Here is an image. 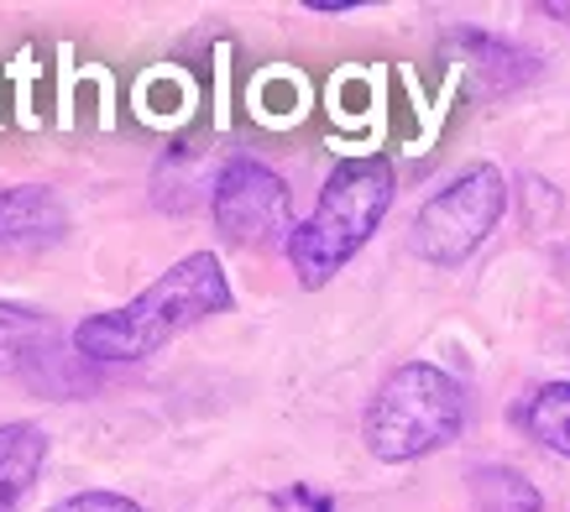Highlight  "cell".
<instances>
[{"mask_svg": "<svg viewBox=\"0 0 570 512\" xmlns=\"http://www.w3.org/2000/svg\"><path fill=\"white\" fill-rule=\"evenodd\" d=\"M52 512H147L141 502H131V496H121V492H73V496H63Z\"/></svg>", "mask_w": 570, "mask_h": 512, "instance_id": "11", "label": "cell"}, {"mask_svg": "<svg viewBox=\"0 0 570 512\" xmlns=\"http://www.w3.org/2000/svg\"><path fill=\"white\" fill-rule=\"evenodd\" d=\"M508 209V184L492 163H476L461 178H450L434 199H424L414 220V252L434 267H461Z\"/></svg>", "mask_w": 570, "mask_h": 512, "instance_id": "4", "label": "cell"}, {"mask_svg": "<svg viewBox=\"0 0 570 512\" xmlns=\"http://www.w3.org/2000/svg\"><path fill=\"white\" fill-rule=\"evenodd\" d=\"M466 424V393L445 366L430 361H409L397 366L377 387V397L366 403V450L377 461H419L440 444H450Z\"/></svg>", "mask_w": 570, "mask_h": 512, "instance_id": "3", "label": "cell"}, {"mask_svg": "<svg viewBox=\"0 0 570 512\" xmlns=\"http://www.w3.org/2000/svg\"><path fill=\"white\" fill-rule=\"evenodd\" d=\"M48 465V429L32 419L0 424V512H21Z\"/></svg>", "mask_w": 570, "mask_h": 512, "instance_id": "8", "label": "cell"}, {"mask_svg": "<svg viewBox=\"0 0 570 512\" xmlns=\"http://www.w3.org/2000/svg\"><path fill=\"white\" fill-rule=\"evenodd\" d=\"M58 372H69V356H63V335L52 325V314L0 298V376H27L48 387Z\"/></svg>", "mask_w": 570, "mask_h": 512, "instance_id": "6", "label": "cell"}, {"mask_svg": "<svg viewBox=\"0 0 570 512\" xmlns=\"http://www.w3.org/2000/svg\"><path fill=\"white\" fill-rule=\"evenodd\" d=\"M471 502H476V512H539L544 508L534 481H523L508 465H476L471 471Z\"/></svg>", "mask_w": 570, "mask_h": 512, "instance_id": "10", "label": "cell"}, {"mask_svg": "<svg viewBox=\"0 0 570 512\" xmlns=\"http://www.w3.org/2000/svg\"><path fill=\"white\" fill-rule=\"evenodd\" d=\"M63 236H69V209L52 188H0V252H48Z\"/></svg>", "mask_w": 570, "mask_h": 512, "instance_id": "7", "label": "cell"}, {"mask_svg": "<svg viewBox=\"0 0 570 512\" xmlns=\"http://www.w3.org/2000/svg\"><path fill=\"white\" fill-rule=\"evenodd\" d=\"M288 512H335L330 508V496H320V492H309V486H288V492L277 496Z\"/></svg>", "mask_w": 570, "mask_h": 512, "instance_id": "12", "label": "cell"}, {"mask_svg": "<svg viewBox=\"0 0 570 512\" xmlns=\"http://www.w3.org/2000/svg\"><path fill=\"white\" fill-rule=\"evenodd\" d=\"M539 11H550V17H570V6H539Z\"/></svg>", "mask_w": 570, "mask_h": 512, "instance_id": "13", "label": "cell"}, {"mask_svg": "<svg viewBox=\"0 0 570 512\" xmlns=\"http://www.w3.org/2000/svg\"><path fill=\"white\" fill-rule=\"evenodd\" d=\"M393 168L382 157H351V163L330 173L314 215L298 220L294 236H288V262H294L298 283L325 288L330 277L372 240L382 215L393 209Z\"/></svg>", "mask_w": 570, "mask_h": 512, "instance_id": "2", "label": "cell"}, {"mask_svg": "<svg viewBox=\"0 0 570 512\" xmlns=\"http://www.w3.org/2000/svg\"><path fill=\"white\" fill-rule=\"evenodd\" d=\"M230 304L236 298H230L220 256L189 252L184 262H174L168 273L157 277L141 298H131L121 308H105V314H89L69 341L79 361H105V366L141 361V356H153V351H163L174 335L225 314Z\"/></svg>", "mask_w": 570, "mask_h": 512, "instance_id": "1", "label": "cell"}, {"mask_svg": "<svg viewBox=\"0 0 570 512\" xmlns=\"http://www.w3.org/2000/svg\"><path fill=\"white\" fill-rule=\"evenodd\" d=\"M519 424L529 429V440H539L544 450L570 461V382H544L534 387V397L523 403Z\"/></svg>", "mask_w": 570, "mask_h": 512, "instance_id": "9", "label": "cell"}, {"mask_svg": "<svg viewBox=\"0 0 570 512\" xmlns=\"http://www.w3.org/2000/svg\"><path fill=\"white\" fill-rule=\"evenodd\" d=\"M209 205H215V225L225 230V240H236V246H273V240L288 246V236H294L288 184L267 163H252V157L225 163Z\"/></svg>", "mask_w": 570, "mask_h": 512, "instance_id": "5", "label": "cell"}]
</instances>
